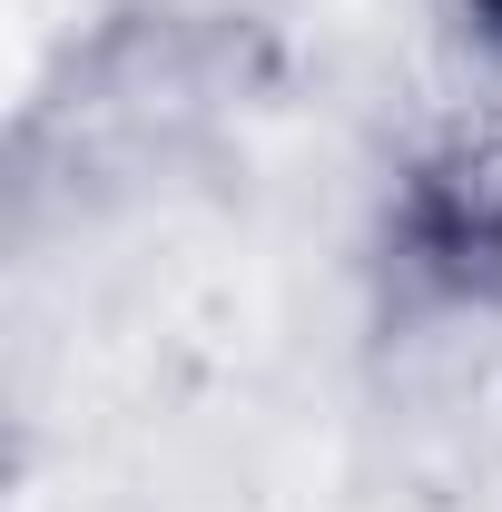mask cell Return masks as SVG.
Segmentation results:
<instances>
[{
    "mask_svg": "<svg viewBox=\"0 0 502 512\" xmlns=\"http://www.w3.org/2000/svg\"><path fill=\"white\" fill-rule=\"evenodd\" d=\"M453 10H463V30H473L483 50H502V0H453Z\"/></svg>",
    "mask_w": 502,
    "mask_h": 512,
    "instance_id": "2",
    "label": "cell"
},
{
    "mask_svg": "<svg viewBox=\"0 0 502 512\" xmlns=\"http://www.w3.org/2000/svg\"><path fill=\"white\" fill-rule=\"evenodd\" d=\"M394 256L434 296H493L502 286V178L483 158H424L394 197Z\"/></svg>",
    "mask_w": 502,
    "mask_h": 512,
    "instance_id": "1",
    "label": "cell"
}]
</instances>
